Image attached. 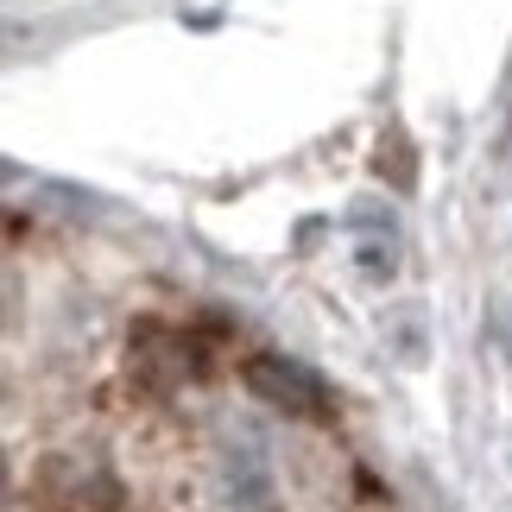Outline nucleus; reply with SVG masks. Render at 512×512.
<instances>
[{
	"instance_id": "obj_1",
	"label": "nucleus",
	"mask_w": 512,
	"mask_h": 512,
	"mask_svg": "<svg viewBox=\"0 0 512 512\" xmlns=\"http://www.w3.org/2000/svg\"><path fill=\"white\" fill-rule=\"evenodd\" d=\"M247 386L253 399H266L285 418H329V392L310 380L298 361H279V354H253L247 361Z\"/></svg>"
}]
</instances>
